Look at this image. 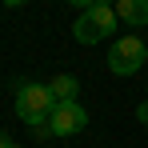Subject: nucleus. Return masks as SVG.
Listing matches in <instances>:
<instances>
[{"label": "nucleus", "instance_id": "nucleus-8", "mask_svg": "<svg viewBox=\"0 0 148 148\" xmlns=\"http://www.w3.org/2000/svg\"><path fill=\"white\" fill-rule=\"evenodd\" d=\"M0 148H12V136L8 132H0Z\"/></svg>", "mask_w": 148, "mask_h": 148}, {"label": "nucleus", "instance_id": "nucleus-10", "mask_svg": "<svg viewBox=\"0 0 148 148\" xmlns=\"http://www.w3.org/2000/svg\"><path fill=\"white\" fill-rule=\"evenodd\" d=\"M144 96H148V92H144Z\"/></svg>", "mask_w": 148, "mask_h": 148}, {"label": "nucleus", "instance_id": "nucleus-2", "mask_svg": "<svg viewBox=\"0 0 148 148\" xmlns=\"http://www.w3.org/2000/svg\"><path fill=\"white\" fill-rule=\"evenodd\" d=\"M116 8L112 4H100V0H80V16H76V40L80 44H100L108 40V32H116Z\"/></svg>", "mask_w": 148, "mask_h": 148}, {"label": "nucleus", "instance_id": "nucleus-1", "mask_svg": "<svg viewBox=\"0 0 148 148\" xmlns=\"http://www.w3.org/2000/svg\"><path fill=\"white\" fill-rule=\"evenodd\" d=\"M12 108L28 128H44L56 108V96L48 92V84H32V80H12Z\"/></svg>", "mask_w": 148, "mask_h": 148}, {"label": "nucleus", "instance_id": "nucleus-9", "mask_svg": "<svg viewBox=\"0 0 148 148\" xmlns=\"http://www.w3.org/2000/svg\"><path fill=\"white\" fill-rule=\"evenodd\" d=\"M12 148H20V144H12Z\"/></svg>", "mask_w": 148, "mask_h": 148}, {"label": "nucleus", "instance_id": "nucleus-7", "mask_svg": "<svg viewBox=\"0 0 148 148\" xmlns=\"http://www.w3.org/2000/svg\"><path fill=\"white\" fill-rule=\"evenodd\" d=\"M136 120L148 124V100H140V104H136Z\"/></svg>", "mask_w": 148, "mask_h": 148}, {"label": "nucleus", "instance_id": "nucleus-5", "mask_svg": "<svg viewBox=\"0 0 148 148\" xmlns=\"http://www.w3.org/2000/svg\"><path fill=\"white\" fill-rule=\"evenodd\" d=\"M112 8H116V20H124V24H132V28L148 24V0H116Z\"/></svg>", "mask_w": 148, "mask_h": 148}, {"label": "nucleus", "instance_id": "nucleus-6", "mask_svg": "<svg viewBox=\"0 0 148 148\" xmlns=\"http://www.w3.org/2000/svg\"><path fill=\"white\" fill-rule=\"evenodd\" d=\"M48 92L56 96V104L76 100V96H80V80H76L72 72H60V76H52V80H48Z\"/></svg>", "mask_w": 148, "mask_h": 148}, {"label": "nucleus", "instance_id": "nucleus-4", "mask_svg": "<svg viewBox=\"0 0 148 148\" xmlns=\"http://www.w3.org/2000/svg\"><path fill=\"white\" fill-rule=\"evenodd\" d=\"M48 128L52 136H76V132H84L88 128V112H84V104L80 100H64V104H56L48 116Z\"/></svg>", "mask_w": 148, "mask_h": 148}, {"label": "nucleus", "instance_id": "nucleus-3", "mask_svg": "<svg viewBox=\"0 0 148 148\" xmlns=\"http://www.w3.org/2000/svg\"><path fill=\"white\" fill-rule=\"evenodd\" d=\"M148 64V44L140 36H116L112 48H108V68L116 76H132Z\"/></svg>", "mask_w": 148, "mask_h": 148}]
</instances>
